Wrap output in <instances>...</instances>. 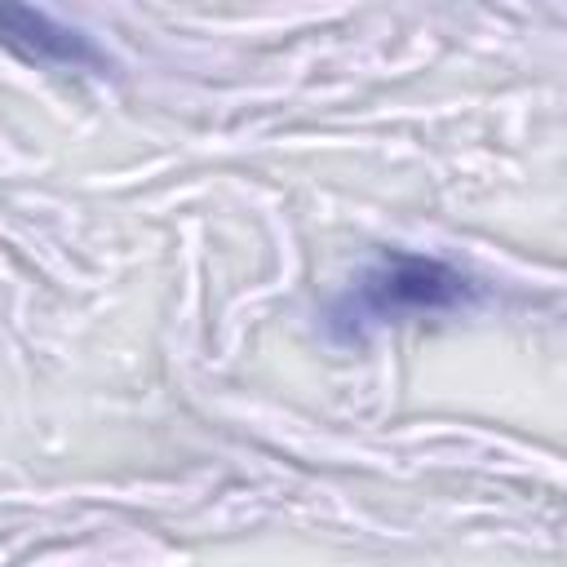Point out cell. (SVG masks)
<instances>
[{"mask_svg":"<svg viewBox=\"0 0 567 567\" xmlns=\"http://www.w3.org/2000/svg\"><path fill=\"white\" fill-rule=\"evenodd\" d=\"M470 297H474V279L461 275L456 266L439 257L390 252L350 288V297L332 310V319L354 328V323H381L403 315H443L465 306Z\"/></svg>","mask_w":567,"mask_h":567,"instance_id":"cell-1","label":"cell"},{"mask_svg":"<svg viewBox=\"0 0 567 567\" xmlns=\"http://www.w3.org/2000/svg\"><path fill=\"white\" fill-rule=\"evenodd\" d=\"M0 44H9L13 53H22L27 62H40V66H97V53L80 31L62 27L35 9L0 4Z\"/></svg>","mask_w":567,"mask_h":567,"instance_id":"cell-2","label":"cell"}]
</instances>
